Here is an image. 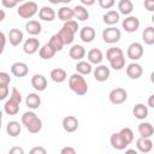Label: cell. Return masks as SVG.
<instances>
[{
	"instance_id": "59",
	"label": "cell",
	"mask_w": 154,
	"mask_h": 154,
	"mask_svg": "<svg viewBox=\"0 0 154 154\" xmlns=\"http://www.w3.org/2000/svg\"><path fill=\"white\" fill-rule=\"evenodd\" d=\"M17 1H18V2H22V1H24V0H17Z\"/></svg>"
},
{
	"instance_id": "29",
	"label": "cell",
	"mask_w": 154,
	"mask_h": 154,
	"mask_svg": "<svg viewBox=\"0 0 154 154\" xmlns=\"http://www.w3.org/2000/svg\"><path fill=\"white\" fill-rule=\"evenodd\" d=\"M66 77H67V75H66V71L64 69L57 67V69H53L51 71V78L55 83H63L66 79Z\"/></svg>"
},
{
	"instance_id": "32",
	"label": "cell",
	"mask_w": 154,
	"mask_h": 154,
	"mask_svg": "<svg viewBox=\"0 0 154 154\" xmlns=\"http://www.w3.org/2000/svg\"><path fill=\"white\" fill-rule=\"evenodd\" d=\"M58 18L63 22L70 20L73 18V10L69 6H63L58 10Z\"/></svg>"
},
{
	"instance_id": "8",
	"label": "cell",
	"mask_w": 154,
	"mask_h": 154,
	"mask_svg": "<svg viewBox=\"0 0 154 154\" xmlns=\"http://www.w3.org/2000/svg\"><path fill=\"white\" fill-rule=\"evenodd\" d=\"M38 48H40V41L38 38H35V37L26 38L23 45V51L26 54H34L38 51Z\"/></svg>"
},
{
	"instance_id": "41",
	"label": "cell",
	"mask_w": 154,
	"mask_h": 154,
	"mask_svg": "<svg viewBox=\"0 0 154 154\" xmlns=\"http://www.w3.org/2000/svg\"><path fill=\"white\" fill-rule=\"evenodd\" d=\"M11 83V77L7 72L1 71L0 72V85H10Z\"/></svg>"
},
{
	"instance_id": "17",
	"label": "cell",
	"mask_w": 154,
	"mask_h": 154,
	"mask_svg": "<svg viewBox=\"0 0 154 154\" xmlns=\"http://www.w3.org/2000/svg\"><path fill=\"white\" fill-rule=\"evenodd\" d=\"M69 55L73 60H82L85 55V49L81 45H73L69 51Z\"/></svg>"
},
{
	"instance_id": "2",
	"label": "cell",
	"mask_w": 154,
	"mask_h": 154,
	"mask_svg": "<svg viewBox=\"0 0 154 154\" xmlns=\"http://www.w3.org/2000/svg\"><path fill=\"white\" fill-rule=\"evenodd\" d=\"M37 10H38V7L35 1H26V2H23L18 7L17 13L19 17H22L24 19H30L36 14Z\"/></svg>"
},
{
	"instance_id": "7",
	"label": "cell",
	"mask_w": 154,
	"mask_h": 154,
	"mask_svg": "<svg viewBox=\"0 0 154 154\" xmlns=\"http://www.w3.org/2000/svg\"><path fill=\"white\" fill-rule=\"evenodd\" d=\"M29 72V67L25 63H22V61H17V63H13L11 65V73L16 77H24L26 76Z\"/></svg>"
},
{
	"instance_id": "23",
	"label": "cell",
	"mask_w": 154,
	"mask_h": 154,
	"mask_svg": "<svg viewBox=\"0 0 154 154\" xmlns=\"http://www.w3.org/2000/svg\"><path fill=\"white\" fill-rule=\"evenodd\" d=\"M102 19L107 25H114L119 22L120 16H119V12H117L116 10H111L102 16Z\"/></svg>"
},
{
	"instance_id": "54",
	"label": "cell",
	"mask_w": 154,
	"mask_h": 154,
	"mask_svg": "<svg viewBox=\"0 0 154 154\" xmlns=\"http://www.w3.org/2000/svg\"><path fill=\"white\" fill-rule=\"evenodd\" d=\"M51 4H53V5H58L59 2H61V0H48Z\"/></svg>"
},
{
	"instance_id": "43",
	"label": "cell",
	"mask_w": 154,
	"mask_h": 154,
	"mask_svg": "<svg viewBox=\"0 0 154 154\" xmlns=\"http://www.w3.org/2000/svg\"><path fill=\"white\" fill-rule=\"evenodd\" d=\"M99 1V5H100V7L101 8H105V10H109V8H112L113 7V5H114V0H97Z\"/></svg>"
},
{
	"instance_id": "44",
	"label": "cell",
	"mask_w": 154,
	"mask_h": 154,
	"mask_svg": "<svg viewBox=\"0 0 154 154\" xmlns=\"http://www.w3.org/2000/svg\"><path fill=\"white\" fill-rule=\"evenodd\" d=\"M8 93H10L8 85H0V101L5 100L8 96Z\"/></svg>"
},
{
	"instance_id": "58",
	"label": "cell",
	"mask_w": 154,
	"mask_h": 154,
	"mask_svg": "<svg viewBox=\"0 0 154 154\" xmlns=\"http://www.w3.org/2000/svg\"><path fill=\"white\" fill-rule=\"evenodd\" d=\"M0 118H2V112H1V109H0Z\"/></svg>"
},
{
	"instance_id": "52",
	"label": "cell",
	"mask_w": 154,
	"mask_h": 154,
	"mask_svg": "<svg viewBox=\"0 0 154 154\" xmlns=\"http://www.w3.org/2000/svg\"><path fill=\"white\" fill-rule=\"evenodd\" d=\"M153 99H154V95H150V96H149V99H148V106H149V107H154Z\"/></svg>"
},
{
	"instance_id": "51",
	"label": "cell",
	"mask_w": 154,
	"mask_h": 154,
	"mask_svg": "<svg viewBox=\"0 0 154 154\" xmlns=\"http://www.w3.org/2000/svg\"><path fill=\"white\" fill-rule=\"evenodd\" d=\"M95 1L96 0H81V2H82L83 6H91V5L95 4Z\"/></svg>"
},
{
	"instance_id": "45",
	"label": "cell",
	"mask_w": 154,
	"mask_h": 154,
	"mask_svg": "<svg viewBox=\"0 0 154 154\" xmlns=\"http://www.w3.org/2000/svg\"><path fill=\"white\" fill-rule=\"evenodd\" d=\"M1 4H2V6L6 7V8H13V7L17 6L18 1H17V0H1Z\"/></svg>"
},
{
	"instance_id": "24",
	"label": "cell",
	"mask_w": 154,
	"mask_h": 154,
	"mask_svg": "<svg viewBox=\"0 0 154 154\" xmlns=\"http://www.w3.org/2000/svg\"><path fill=\"white\" fill-rule=\"evenodd\" d=\"M55 51L49 46V43H45L42 47H40L38 49V54H40V58L43 59V60H49L52 59L54 55H55Z\"/></svg>"
},
{
	"instance_id": "33",
	"label": "cell",
	"mask_w": 154,
	"mask_h": 154,
	"mask_svg": "<svg viewBox=\"0 0 154 154\" xmlns=\"http://www.w3.org/2000/svg\"><path fill=\"white\" fill-rule=\"evenodd\" d=\"M20 130H22V128H20L19 123L16 122V120H11V122H8L7 125H6V132H7L11 137H17V136L20 134Z\"/></svg>"
},
{
	"instance_id": "57",
	"label": "cell",
	"mask_w": 154,
	"mask_h": 154,
	"mask_svg": "<svg viewBox=\"0 0 154 154\" xmlns=\"http://www.w3.org/2000/svg\"><path fill=\"white\" fill-rule=\"evenodd\" d=\"M1 124H2V118H0V129H1Z\"/></svg>"
},
{
	"instance_id": "34",
	"label": "cell",
	"mask_w": 154,
	"mask_h": 154,
	"mask_svg": "<svg viewBox=\"0 0 154 154\" xmlns=\"http://www.w3.org/2000/svg\"><path fill=\"white\" fill-rule=\"evenodd\" d=\"M48 43H49V46H51L55 52H60V51L63 49V47L65 46L64 42H63V40L60 38V36L58 35V32L54 34V35H52V37L49 38Z\"/></svg>"
},
{
	"instance_id": "35",
	"label": "cell",
	"mask_w": 154,
	"mask_h": 154,
	"mask_svg": "<svg viewBox=\"0 0 154 154\" xmlns=\"http://www.w3.org/2000/svg\"><path fill=\"white\" fill-rule=\"evenodd\" d=\"M76 71H77L78 73H81L82 76H84V75H89V73L93 71V67H91V64H90L89 61H83V60H81V61H78L77 65H76Z\"/></svg>"
},
{
	"instance_id": "13",
	"label": "cell",
	"mask_w": 154,
	"mask_h": 154,
	"mask_svg": "<svg viewBox=\"0 0 154 154\" xmlns=\"http://www.w3.org/2000/svg\"><path fill=\"white\" fill-rule=\"evenodd\" d=\"M31 85L37 91H43L47 88V79L42 75H34L31 77Z\"/></svg>"
},
{
	"instance_id": "15",
	"label": "cell",
	"mask_w": 154,
	"mask_h": 154,
	"mask_svg": "<svg viewBox=\"0 0 154 154\" xmlns=\"http://www.w3.org/2000/svg\"><path fill=\"white\" fill-rule=\"evenodd\" d=\"M7 38H8L10 43H11L12 46H18V45L22 43V41H23V38H24V35H23V32H22L19 29L13 28V29L10 30V32H8V35H7Z\"/></svg>"
},
{
	"instance_id": "22",
	"label": "cell",
	"mask_w": 154,
	"mask_h": 154,
	"mask_svg": "<svg viewBox=\"0 0 154 154\" xmlns=\"http://www.w3.org/2000/svg\"><path fill=\"white\" fill-rule=\"evenodd\" d=\"M87 57H88L89 63H90V64H95V65L100 64V63L102 61V59H103V54H102V52H101L99 48H91V49L88 52Z\"/></svg>"
},
{
	"instance_id": "55",
	"label": "cell",
	"mask_w": 154,
	"mask_h": 154,
	"mask_svg": "<svg viewBox=\"0 0 154 154\" xmlns=\"http://www.w3.org/2000/svg\"><path fill=\"white\" fill-rule=\"evenodd\" d=\"M126 153H129V154H130V153H135V154H137V152H136L135 149H128Z\"/></svg>"
},
{
	"instance_id": "53",
	"label": "cell",
	"mask_w": 154,
	"mask_h": 154,
	"mask_svg": "<svg viewBox=\"0 0 154 154\" xmlns=\"http://www.w3.org/2000/svg\"><path fill=\"white\" fill-rule=\"evenodd\" d=\"M4 19H5V12H4V10H0V23H1Z\"/></svg>"
},
{
	"instance_id": "6",
	"label": "cell",
	"mask_w": 154,
	"mask_h": 154,
	"mask_svg": "<svg viewBox=\"0 0 154 154\" xmlns=\"http://www.w3.org/2000/svg\"><path fill=\"white\" fill-rule=\"evenodd\" d=\"M122 26L126 32H135L140 28V19L135 16H129L123 20Z\"/></svg>"
},
{
	"instance_id": "30",
	"label": "cell",
	"mask_w": 154,
	"mask_h": 154,
	"mask_svg": "<svg viewBox=\"0 0 154 154\" xmlns=\"http://www.w3.org/2000/svg\"><path fill=\"white\" fill-rule=\"evenodd\" d=\"M19 105L20 103H18V102L13 101L12 99H10V100H7L5 102L4 109H5L6 114H8V116H16L19 112Z\"/></svg>"
},
{
	"instance_id": "19",
	"label": "cell",
	"mask_w": 154,
	"mask_h": 154,
	"mask_svg": "<svg viewBox=\"0 0 154 154\" xmlns=\"http://www.w3.org/2000/svg\"><path fill=\"white\" fill-rule=\"evenodd\" d=\"M79 37L83 42L89 43L95 38V29L91 26H84L79 31Z\"/></svg>"
},
{
	"instance_id": "42",
	"label": "cell",
	"mask_w": 154,
	"mask_h": 154,
	"mask_svg": "<svg viewBox=\"0 0 154 154\" xmlns=\"http://www.w3.org/2000/svg\"><path fill=\"white\" fill-rule=\"evenodd\" d=\"M10 99H12L13 101H16V102H18V103H20V102H22V94L19 93V90H18L17 88H12V91H11V96H10Z\"/></svg>"
},
{
	"instance_id": "36",
	"label": "cell",
	"mask_w": 154,
	"mask_h": 154,
	"mask_svg": "<svg viewBox=\"0 0 154 154\" xmlns=\"http://www.w3.org/2000/svg\"><path fill=\"white\" fill-rule=\"evenodd\" d=\"M142 38H143L144 43H147L149 46L154 45V28L147 26L142 32Z\"/></svg>"
},
{
	"instance_id": "10",
	"label": "cell",
	"mask_w": 154,
	"mask_h": 154,
	"mask_svg": "<svg viewBox=\"0 0 154 154\" xmlns=\"http://www.w3.org/2000/svg\"><path fill=\"white\" fill-rule=\"evenodd\" d=\"M142 73H143V69L137 63H131L126 67V75L131 79H138L142 76Z\"/></svg>"
},
{
	"instance_id": "26",
	"label": "cell",
	"mask_w": 154,
	"mask_h": 154,
	"mask_svg": "<svg viewBox=\"0 0 154 154\" xmlns=\"http://www.w3.org/2000/svg\"><path fill=\"white\" fill-rule=\"evenodd\" d=\"M132 113H134L136 119L143 120V119H146L148 117V108L143 103H137V105H135V107L132 109Z\"/></svg>"
},
{
	"instance_id": "50",
	"label": "cell",
	"mask_w": 154,
	"mask_h": 154,
	"mask_svg": "<svg viewBox=\"0 0 154 154\" xmlns=\"http://www.w3.org/2000/svg\"><path fill=\"white\" fill-rule=\"evenodd\" d=\"M10 153H11V154H23V153H24V150H23V148L13 147V148H11V149H10Z\"/></svg>"
},
{
	"instance_id": "25",
	"label": "cell",
	"mask_w": 154,
	"mask_h": 154,
	"mask_svg": "<svg viewBox=\"0 0 154 154\" xmlns=\"http://www.w3.org/2000/svg\"><path fill=\"white\" fill-rule=\"evenodd\" d=\"M25 103H26V106H28L29 108L36 109V108H38L40 105H41V97H40L38 94H36V93H30V94H28V96H26V99H25Z\"/></svg>"
},
{
	"instance_id": "11",
	"label": "cell",
	"mask_w": 154,
	"mask_h": 154,
	"mask_svg": "<svg viewBox=\"0 0 154 154\" xmlns=\"http://www.w3.org/2000/svg\"><path fill=\"white\" fill-rule=\"evenodd\" d=\"M136 147L141 153H149L153 149V141L150 137H141L136 141Z\"/></svg>"
},
{
	"instance_id": "16",
	"label": "cell",
	"mask_w": 154,
	"mask_h": 154,
	"mask_svg": "<svg viewBox=\"0 0 154 154\" xmlns=\"http://www.w3.org/2000/svg\"><path fill=\"white\" fill-rule=\"evenodd\" d=\"M109 143H111V146H112L114 149H117V150H123V149H125V148L129 146V144H126V143L124 142V140L120 137L119 132H114V134L111 135V137H109Z\"/></svg>"
},
{
	"instance_id": "47",
	"label": "cell",
	"mask_w": 154,
	"mask_h": 154,
	"mask_svg": "<svg viewBox=\"0 0 154 154\" xmlns=\"http://www.w3.org/2000/svg\"><path fill=\"white\" fill-rule=\"evenodd\" d=\"M30 154H46V149L42 147H34L30 150Z\"/></svg>"
},
{
	"instance_id": "37",
	"label": "cell",
	"mask_w": 154,
	"mask_h": 154,
	"mask_svg": "<svg viewBox=\"0 0 154 154\" xmlns=\"http://www.w3.org/2000/svg\"><path fill=\"white\" fill-rule=\"evenodd\" d=\"M119 135H120V137L124 140V142L126 144L132 143V141H134V132H132V130L130 128H123V129H120Z\"/></svg>"
},
{
	"instance_id": "5",
	"label": "cell",
	"mask_w": 154,
	"mask_h": 154,
	"mask_svg": "<svg viewBox=\"0 0 154 154\" xmlns=\"http://www.w3.org/2000/svg\"><path fill=\"white\" fill-rule=\"evenodd\" d=\"M143 46L140 42H132L131 45H129L128 51H126V55L129 59L131 60H138L142 58L143 55Z\"/></svg>"
},
{
	"instance_id": "56",
	"label": "cell",
	"mask_w": 154,
	"mask_h": 154,
	"mask_svg": "<svg viewBox=\"0 0 154 154\" xmlns=\"http://www.w3.org/2000/svg\"><path fill=\"white\" fill-rule=\"evenodd\" d=\"M72 0H61V2L63 4H69V2H71Z\"/></svg>"
},
{
	"instance_id": "20",
	"label": "cell",
	"mask_w": 154,
	"mask_h": 154,
	"mask_svg": "<svg viewBox=\"0 0 154 154\" xmlns=\"http://www.w3.org/2000/svg\"><path fill=\"white\" fill-rule=\"evenodd\" d=\"M25 128L26 130L30 132V134H37L41 131L42 129V120L36 116L35 118H32L31 120H29L26 124H25Z\"/></svg>"
},
{
	"instance_id": "31",
	"label": "cell",
	"mask_w": 154,
	"mask_h": 154,
	"mask_svg": "<svg viewBox=\"0 0 154 154\" xmlns=\"http://www.w3.org/2000/svg\"><path fill=\"white\" fill-rule=\"evenodd\" d=\"M118 10L119 13L124 16H129L134 11V4L131 2V0H120L118 4Z\"/></svg>"
},
{
	"instance_id": "12",
	"label": "cell",
	"mask_w": 154,
	"mask_h": 154,
	"mask_svg": "<svg viewBox=\"0 0 154 154\" xmlns=\"http://www.w3.org/2000/svg\"><path fill=\"white\" fill-rule=\"evenodd\" d=\"M109 69L105 65H99L97 67H95L94 70V78L97 81V82H105L108 79L109 77Z\"/></svg>"
},
{
	"instance_id": "18",
	"label": "cell",
	"mask_w": 154,
	"mask_h": 154,
	"mask_svg": "<svg viewBox=\"0 0 154 154\" xmlns=\"http://www.w3.org/2000/svg\"><path fill=\"white\" fill-rule=\"evenodd\" d=\"M73 17L81 22H84L89 18V11L83 5H76L73 8Z\"/></svg>"
},
{
	"instance_id": "39",
	"label": "cell",
	"mask_w": 154,
	"mask_h": 154,
	"mask_svg": "<svg viewBox=\"0 0 154 154\" xmlns=\"http://www.w3.org/2000/svg\"><path fill=\"white\" fill-rule=\"evenodd\" d=\"M109 65H111V67L113 70H117V71L122 70L124 67V65H125V58H124V55H120V57H117V58L109 60Z\"/></svg>"
},
{
	"instance_id": "49",
	"label": "cell",
	"mask_w": 154,
	"mask_h": 154,
	"mask_svg": "<svg viewBox=\"0 0 154 154\" xmlns=\"http://www.w3.org/2000/svg\"><path fill=\"white\" fill-rule=\"evenodd\" d=\"M60 153H61V154H75L76 150H75V148H72V147H64V148L60 150Z\"/></svg>"
},
{
	"instance_id": "28",
	"label": "cell",
	"mask_w": 154,
	"mask_h": 154,
	"mask_svg": "<svg viewBox=\"0 0 154 154\" xmlns=\"http://www.w3.org/2000/svg\"><path fill=\"white\" fill-rule=\"evenodd\" d=\"M25 30L28 31V34H30L32 36H36V35H38L41 32L42 26H41L38 20H29L25 24Z\"/></svg>"
},
{
	"instance_id": "4",
	"label": "cell",
	"mask_w": 154,
	"mask_h": 154,
	"mask_svg": "<svg viewBox=\"0 0 154 154\" xmlns=\"http://www.w3.org/2000/svg\"><path fill=\"white\" fill-rule=\"evenodd\" d=\"M108 97H109V101H111L113 105H120V103H123V102L126 101V99H128V93H126V90L123 89V88H114V89L111 90Z\"/></svg>"
},
{
	"instance_id": "27",
	"label": "cell",
	"mask_w": 154,
	"mask_h": 154,
	"mask_svg": "<svg viewBox=\"0 0 154 154\" xmlns=\"http://www.w3.org/2000/svg\"><path fill=\"white\" fill-rule=\"evenodd\" d=\"M138 134L141 137H152L154 134V128L150 123L144 122L138 125Z\"/></svg>"
},
{
	"instance_id": "46",
	"label": "cell",
	"mask_w": 154,
	"mask_h": 154,
	"mask_svg": "<svg viewBox=\"0 0 154 154\" xmlns=\"http://www.w3.org/2000/svg\"><path fill=\"white\" fill-rule=\"evenodd\" d=\"M6 35L2 32V31H0V54H2V52H4V49H5V45H6Z\"/></svg>"
},
{
	"instance_id": "9",
	"label": "cell",
	"mask_w": 154,
	"mask_h": 154,
	"mask_svg": "<svg viewBox=\"0 0 154 154\" xmlns=\"http://www.w3.org/2000/svg\"><path fill=\"white\" fill-rule=\"evenodd\" d=\"M78 119L75 116H67L63 119V129L66 132H75L78 129Z\"/></svg>"
},
{
	"instance_id": "40",
	"label": "cell",
	"mask_w": 154,
	"mask_h": 154,
	"mask_svg": "<svg viewBox=\"0 0 154 154\" xmlns=\"http://www.w3.org/2000/svg\"><path fill=\"white\" fill-rule=\"evenodd\" d=\"M64 26L67 28V29H70V30L73 31L75 34H76L77 30H78V23H77L76 20H73V19H70V20L64 22Z\"/></svg>"
},
{
	"instance_id": "14",
	"label": "cell",
	"mask_w": 154,
	"mask_h": 154,
	"mask_svg": "<svg viewBox=\"0 0 154 154\" xmlns=\"http://www.w3.org/2000/svg\"><path fill=\"white\" fill-rule=\"evenodd\" d=\"M55 16H57L55 11H54L52 7H49V6H43V7H41L40 11H38V17H40V19H42V20H45V22H53V20L55 19Z\"/></svg>"
},
{
	"instance_id": "3",
	"label": "cell",
	"mask_w": 154,
	"mask_h": 154,
	"mask_svg": "<svg viewBox=\"0 0 154 154\" xmlns=\"http://www.w3.org/2000/svg\"><path fill=\"white\" fill-rule=\"evenodd\" d=\"M120 36H122L120 30L114 26L106 28L102 31V38L106 43H117L120 40Z\"/></svg>"
},
{
	"instance_id": "21",
	"label": "cell",
	"mask_w": 154,
	"mask_h": 154,
	"mask_svg": "<svg viewBox=\"0 0 154 154\" xmlns=\"http://www.w3.org/2000/svg\"><path fill=\"white\" fill-rule=\"evenodd\" d=\"M58 35H59L60 38L63 40L64 45H71V43L73 42V40H75V32L71 31L70 29L65 28V26H63V28L58 31Z\"/></svg>"
},
{
	"instance_id": "48",
	"label": "cell",
	"mask_w": 154,
	"mask_h": 154,
	"mask_svg": "<svg viewBox=\"0 0 154 154\" xmlns=\"http://www.w3.org/2000/svg\"><path fill=\"white\" fill-rule=\"evenodd\" d=\"M144 7L148 11H154V0H144Z\"/></svg>"
},
{
	"instance_id": "1",
	"label": "cell",
	"mask_w": 154,
	"mask_h": 154,
	"mask_svg": "<svg viewBox=\"0 0 154 154\" xmlns=\"http://www.w3.org/2000/svg\"><path fill=\"white\" fill-rule=\"evenodd\" d=\"M69 87L70 89L77 95H84L88 91V83L81 73H73L69 78Z\"/></svg>"
},
{
	"instance_id": "38",
	"label": "cell",
	"mask_w": 154,
	"mask_h": 154,
	"mask_svg": "<svg viewBox=\"0 0 154 154\" xmlns=\"http://www.w3.org/2000/svg\"><path fill=\"white\" fill-rule=\"evenodd\" d=\"M120 55H124V52L119 47H111L106 52V59L108 61L112 60V59H114V58H117V57H120Z\"/></svg>"
}]
</instances>
